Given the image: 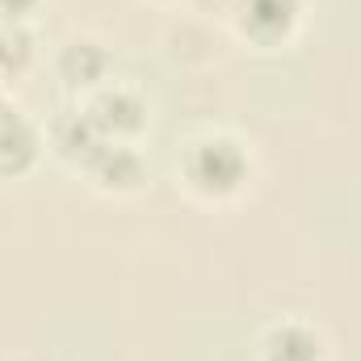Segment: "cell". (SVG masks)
<instances>
[{"instance_id": "cell-5", "label": "cell", "mask_w": 361, "mask_h": 361, "mask_svg": "<svg viewBox=\"0 0 361 361\" xmlns=\"http://www.w3.org/2000/svg\"><path fill=\"white\" fill-rule=\"evenodd\" d=\"M85 177L101 189V193H114V197H126V193H139L143 180H147V160L139 152V143H114L105 139L80 169Z\"/></svg>"}, {"instance_id": "cell-1", "label": "cell", "mask_w": 361, "mask_h": 361, "mask_svg": "<svg viewBox=\"0 0 361 361\" xmlns=\"http://www.w3.org/2000/svg\"><path fill=\"white\" fill-rule=\"evenodd\" d=\"M177 177L202 202H231L252 180V152L231 130H202L180 147Z\"/></svg>"}, {"instance_id": "cell-10", "label": "cell", "mask_w": 361, "mask_h": 361, "mask_svg": "<svg viewBox=\"0 0 361 361\" xmlns=\"http://www.w3.org/2000/svg\"><path fill=\"white\" fill-rule=\"evenodd\" d=\"M42 8V0H0V21H13V25H25L34 13Z\"/></svg>"}, {"instance_id": "cell-7", "label": "cell", "mask_w": 361, "mask_h": 361, "mask_svg": "<svg viewBox=\"0 0 361 361\" xmlns=\"http://www.w3.org/2000/svg\"><path fill=\"white\" fill-rule=\"evenodd\" d=\"M47 147V135L17 109V105H0V177H25L38 156Z\"/></svg>"}, {"instance_id": "cell-8", "label": "cell", "mask_w": 361, "mask_h": 361, "mask_svg": "<svg viewBox=\"0 0 361 361\" xmlns=\"http://www.w3.org/2000/svg\"><path fill=\"white\" fill-rule=\"evenodd\" d=\"M47 143H51V147H55L68 164L85 169V160H89V156L101 147V143H105V139L97 135V126L85 118V109H80V105H72V109H63V114L47 126Z\"/></svg>"}, {"instance_id": "cell-6", "label": "cell", "mask_w": 361, "mask_h": 361, "mask_svg": "<svg viewBox=\"0 0 361 361\" xmlns=\"http://www.w3.org/2000/svg\"><path fill=\"white\" fill-rule=\"evenodd\" d=\"M261 361H328V336L302 315H281L257 341Z\"/></svg>"}, {"instance_id": "cell-3", "label": "cell", "mask_w": 361, "mask_h": 361, "mask_svg": "<svg viewBox=\"0 0 361 361\" xmlns=\"http://www.w3.org/2000/svg\"><path fill=\"white\" fill-rule=\"evenodd\" d=\"M231 21L252 47H286L307 21V0H231Z\"/></svg>"}, {"instance_id": "cell-2", "label": "cell", "mask_w": 361, "mask_h": 361, "mask_svg": "<svg viewBox=\"0 0 361 361\" xmlns=\"http://www.w3.org/2000/svg\"><path fill=\"white\" fill-rule=\"evenodd\" d=\"M80 109L97 126L101 139H114V143H139V135L147 130L152 114H147V97L135 89V85H122V80H105L101 89H92L80 97Z\"/></svg>"}, {"instance_id": "cell-4", "label": "cell", "mask_w": 361, "mask_h": 361, "mask_svg": "<svg viewBox=\"0 0 361 361\" xmlns=\"http://www.w3.org/2000/svg\"><path fill=\"white\" fill-rule=\"evenodd\" d=\"M109 68H114V51L97 34H68L55 51V76L80 97L101 89L105 80H114Z\"/></svg>"}, {"instance_id": "cell-9", "label": "cell", "mask_w": 361, "mask_h": 361, "mask_svg": "<svg viewBox=\"0 0 361 361\" xmlns=\"http://www.w3.org/2000/svg\"><path fill=\"white\" fill-rule=\"evenodd\" d=\"M34 59H38V42H34V30H30V25H13V21H0V85H8V80L25 76Z\"/></svg>"}]
</instances>
